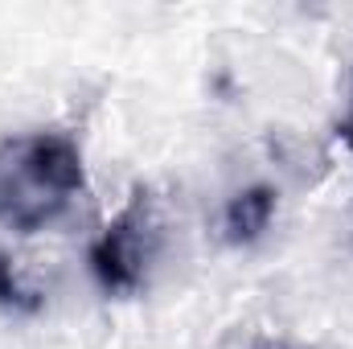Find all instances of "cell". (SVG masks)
Returning <instances> with one entry per match:
<instances>
[{"label": "cell", "mask_w": 353, "mask_h": 349, "mask_svg": "<svg viewBox=\"0 0 353 349\" xmlns=\"http://www.w3.org/2000/svg\"><path fill=\"white\" fill-rule=\"evenodd\" d=\"M87 189L83 152L62 132H25L0 140V226L37 235L54 226Z\"/></svg>", "instance_id": "1"}, {"label": "cell", "mask_w": 353, "mask_h": 349, "mask_svg": "<svg viewBox=\"0 0 353 349\" xmlns=\"http://www.w3.org/2000/svg\"><path fill=\"white\" fill-rule=\"evenodd\" d=\"M161 239H165V222H161L157 197L148 189H136L128 197V206L90 243V275H94V283L107 296L140 292L157 255H161Z\"/></svg>", "instance_id": "2"}, {"label": "cell", "mask_w": 353, "mask_h": 349, "mask_svg": "<svg viewBox=\"0 0 353 349\" xmlns=\"http://www.w3.org/2000/svg\"><path fill=\"white\" fill-rule=\"evenodd\" d=\"M271 218H275V189L271 185H251V189L234 193L226 201V218H222L226 243H239V247L243 243H255L267 226H271Z\"/></svg>", "instance_id": "3"}, {"label": "cell", "mask_w": 353, "mask_h": 349, "mask_svg": "<svg viewBox=\"0 0 353 349\" xmlns=\"http://www.w3.org/2000/svg\"><path fill=\"white\" fill-rule=\"evenodd\" d=\"M37 304H41V300H37V292L21 288V279H17V271H12L8 255L0 251V308H12V312H33Z\"/></svg>", "instance_id": "4"}, {"label": "cell", "mask_w": 353, "mask_h": 349, "mask_svg": "<svg viewBox=\"0 0 353 349\" xmlns=\"http://www.w3.org/2000/svg\"><path fill=\"white\" fill-rule=\"evenodd\" d=\"M337 136L350 144V152H353V87H350V107H345V115H341V123H337Z\"/></svg>", "instance_id": "5"}]
</instances>
